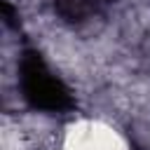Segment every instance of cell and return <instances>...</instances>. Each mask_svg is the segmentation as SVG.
I'll return each mask as SVG.
<instances>
[{"label":"cell","mask_w":150,"mask_h":150,"mask_svg":"<svg viewBox=\"0 0 150 150\" xmlns=\"http://www.w3.org/2000/svg\"><path fill=\"white\" fill-rule=\"evenodd\" d=\"M63 150H129L124 136L101 120H77L63 131Z\"/></svg>","instance_id":"1"}]
</instances>
